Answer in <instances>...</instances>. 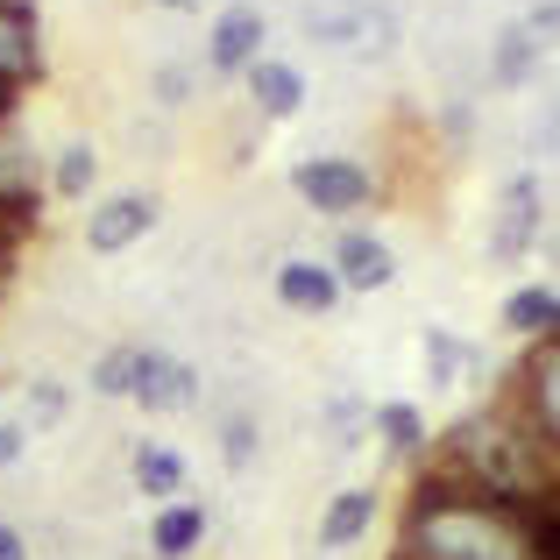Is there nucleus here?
Wrapping results in <instances>:
<instances>
[{"mask_svg":"<svg viewBox=\"0 0 560 560\" xmlns=\"http://www.w3.org/2000/svg\"><path fill=\"white\" fill-rule=\"evenodd\" d=\"M397 553L405 560H533L511 497L468 490L447 462H433L419 476V490L405 504V547Z\"/></svg>","mask_w":560,"mask_h":560,"instance_id":"nucleus-1","label":"nucleus"},{"mask_svg":"<svg viewBox=\"0 0 560 560\" xmlns=\"http://www.w3.org/2000/svg\"><path fill=\"white\" fill-rule=\"evenodd\" d=\"M440 462L482 497H525L553 482V447H539L511 411H482V419H462L447 433V454Z\"/></svg>","mask_w":560,"mask_h":560,"instance_id":"nucleus-2","label":"nucleus"},{"mask_svg":"<svg viewBox=\"0 0 560 560\" xmlns=\"http://www.w3.org/2000/svg\"><path fill=\"white\" fill-rule=\"evenodd\" d=\"M504 411L539 440V447L560 440V341H539V355L518 370V390H511Z\"/></svg>","mask_w":560,"mask_h":560,"instance_id":"nucleus-3","label":"nucleus"},{"mask_svg":"<svg viewBox=\"0 0 560 560\" xmlns=\"http://www.w3.org/2000/svg\"><path fill=\"white\" fill-rule=\"evenodd\" d=\"M291 185H299V199L313 206V213H355V206H370V171L348 164V156H305L299 171H291Z\"/></svg>","mask_w":560,"mask_h":560,"instance_id":"nucleus-4","label":"nucleus"},{"mask_svg":"<svg viewBox=\"0 0 560 560\" xmlns=\"http://www.w3.org/2000/svg\"><path fill=\"white\" fill-rule=\"evenodd\" d=\"M150 228H156V199L150 191H121V199H107L93 220H85V242H93L100 256H121V248L142 242Z\"/></svg>","mask_w":560,"mask_h":560,"instance_id":"nucleus-5","label":"nucleus"},{"mask_svg":"<svg viewBox=\"0 0 560 560\" xmlns=\"http://www.w3.org/2000/svg\"><path fill=\"white\" fill-rule=\"evenodd\" d=\"M533 234H539V185H533V178H518V185L504 191V206H497L490 256H497V262H518L525 248H533Z\"/></svg>","mask_w":560,"mask_h":560,"instance_id":"nucleus-6","label":"nucleus"},{"mask_svg":"<svg viewBox=\"0 0 560 560\" xmlns=\"http://www.w3.org/2000/svg\"><path fill=\"white\" fill-rule=\"evenodd\" d=\"M334 284H355V291H383L397 277V256L376 242V234H341V248H334Z\"/></svg>","mask_w":560,"mask_h":560,"instance_id":"nucleus-7","label":"nucleus"},{"mask_svg":"<svg viewBox=\"0 0 560 560\" xmlns=\"http://www.w3.org/2000/svg\"><path fill=\"white\" fill-rule=\"evenodd\" d=\"M128 397H142V411H178V405H191V370H185V362H171V355H150V348H142Z\"/></svg>","mask_w":560,"mask_h":560,"instance_id":"nucleus-8","label":"nucleus"},{"mask_svg":"<svg viewBox=\"0 0 560 560\" xmlns=\"http://www.w3.org/2000/svg\"><path fill=\"white\" fill-rule=\"evenodd\" d=\"M43 50H36V14L28 8H0V93H14L22 79H36Z\"/></svg>","mask_w":560,"mask_h":560,"instance_id":"nucleus-9","label":"nucleus"},{"mask_svg":"<svg viewBox=\"0 0 560 560\" xmlns=\"http://www.w3.org/2000/svg\"><path fill=\"white\" fill-rule=\"evenodd\" d=\"M256 43H262V14L256 8H228L213 22V50L206 57H213V71H248L256 65Z\"/></svg>","mask_w":560,"mask_h":560,"instance_id":"nucleus-10","label":"nucleus"},{"mask_svg":"<svg viewBox=\"0 0 560 560\" xmlns=\"http://www.w3.org/2000/svg\"><path fill=\"white\" fill-rule=\"evenodd\" d=\"M277 299L291 305V313H334V299H341V284H334L327 262H284L277 270Z\"/></svg>","mask_w":560,"mask_h":560,"instance_id":"nucleus-11","label":"nucleus"},{"mask_svg":"<svg viewBox=\"0 0 560 560\" xmlns=\"http://www.w3.org/2000/svg\"><path fill=\"white\" fill-rule=\"evenodd\" d=\"M248 100H256L270 121H284V114L305 107V79L291 65H277V57H256V65H248Z\"/></svg>","mask_w":560,"mask_h":560,"instance_id":"nucleus-12","label":"nucleus"},{"mask_svg":"<svg viewBox=\"0 0 560 560\" xmlns=\"http://www.w3.org/2000/svg\"><path fill=\"white\" fill-rule=\"evenodd\" d=\"M370 525H376V490H341L327 504V518H319V547L341 553V547H355V539H370Z\"/></svg>","mask_w":560,"mask_h":560,"instance_id":"nucleus-13","label":"nucleus"},{"mask_svg":"<svg viewBox=\"0 0 560 560\" xmlns=\"http://www.w3.org/2000/svg\"><path fill=\"white\" fill-rule=\"evenodd\" d=\"M36 178H43V156L28 150V136H14V128L0 121V206L36 199Z\"/></svg>","mask_w":560,"mask_h":560,"instance_id":"nucleus-14","label":"nucleus"},{"mask_svg":"<svg viewBox=\"0 0 560 560\" xmlns=\"http://www.w3.org/2000/svg\"><path fill=\"white\" fill-rule=\"evenodd\" d=\"M504 327L511 334H525V341H553V327H560V299L547 284H525V291H511V305H504Z\"/></svg>","mask_w":560,"mask_h":560,"instance_id":"nucleus-15","label":"nucleus"},{"mask_svg":"<svg viewBox=\"0 0 560 560\" xmlns=\"http://www.w3.org/2000/svg\"><path fill=\"white\" fill-rule=\"evenodd\" d=\"M206 539V511L199 504H171V511H156V525H150V547L156 560H185L191 547Z\"/></svg>","mask_w":560,"mask_h":560,"instance_id":"nucleus-16","label":"nucleus"},{"mask_svg":"<svg viewBox=\"0 0 560 560\" xmlns=\"http://www.w3.org/2000/svg\"><path fill=\"white\" fill-rule=\"evenodd\" d=\"M348 50L355 57H383L397 43V22H390V8H370V0H348Z\"/></svg>","mask_w":560,"mask_h":560,"instance_id":"nucleus-17","label":"nucleus"},{"mask_svg":"<svg viewBox=\"0 0 560 560\" xmlns=\"http://www.w3.org/2000/svg\"><path fill=\"white\" fill-rule=\"evenodd\" d=\"M136 490L142 497H178L185 490V462L171 447H136Z\"/></svg>","mask_w":560,"mask_h":560,"instance_id":"nucleus-18","label":"nucleus"},{"mask_svg":"<svg viewBox=\"0 0 560 560\" xmlns=\"http://www.w3.org/2000/svg\"><path fill=\"white\" fill-rule=\"evenodd\" d=\"M533 57H539V36L533 28H504V36H497V85H525L533 79Z\"/></svg>","mask_w":560,"mask_h":560,"instance_id":"nucleus-19","label":"nucleus"},{"mask_svg":"<svg viewBox=\"0 0 560 560\" xmlns=\"http://www.w3.org/2000/svg\"><path fill=\"white\" fill-rule=\"evenodd\" d=\"M376 433H383V447H390V454H419L425 447V419L411 405H383L376 411Z\"/></svg>","mask_w":560,"mask_h":560,"instance_id":"nucleus-20","label":"nucleus"},{"mask_svg":"<svg viewBox=\"0 0 560 560\" xmlns=\"http://www.w3.org/2000/svg\"><path fill=\"white\" fill-rule=\"evenodd\" d=\"M93 178H100V156H93V142H65V150H57V171H50V185L79 199V191L93 185Z\"/></svg>","mask_w":560,"mask_h":560,"instance_id":"nucleus-21","label":"nucleus"},{"mask_svg":"<svg viewBox=\"0 0 560 560\" xmlns=\"http://www.w3.org/2000/svg\"><path fill=\"white\" fill-rule=\"evenodd\" d=\"M136 355H142V348H107L100 370H93V390L100 397H128V383H136Z\"/></svg>","mask_w":560,"mask_h":560,"instance_id":"nucleus-22","label":"nucleus"},{"mask_svg":"<svg viewBox=\"0 0 560 560\" xmlns=\"http://www.w3.org/2000/svg\"><path fill=\"white\" fill-rule=\"evenodd\" d=\"M57 419H65V390H57V383H36V390H28V411H22V433L57 425Z\"/></svg>","mask_w":560,"mask_h":560,"instance_id":"nucleus-23","label":"nucleus"},{"mask_svg":"<svg viewBox=\"0 0 560 560\" xmlns=\"http://www.w3.org/2000/svg\"><path fill=\"white\" fill-rule=\"evenodd\" d=\"M22 447H28L22 419H0V468H14V462H22Z\"/></svg>","mask_w":560,"mask_h":560,"instance_id":"nucleus-24","label":"nucleus"},{"mask_svg":"<svg viewBox=\"0 0 560 560\" xmlns=\"http://www.w3.org/2000/svg\"><path fill=\"white\" fill-rule=\"evenodd\" d=\"M248 454H256V425H248V419H234V425H228V462L242 468Z\"/></svg>","mask_w":560,"mask_h":560,"instance_id":"nucleus-25","label":"nucleus"},{"mask_svg":"<svg viewBox=\"0 0 560 560\" xmlns=\"http://www.w3.org/2000/svg\"><path fill=\"white\" fill-rule=\"evenodd\" d=\"M0 560H28V539L14 525H0Z\"/></svg>","mask_w":560,"mask_h":560,"instance_id":"nucleus-26","label":"nucleus"},{"mask_svg":"<svg viewBox=\"0 0 560 560\" xmlns=\"http://www.w3.org/2000/svg\"><path fill=\"white\" fill-rule=\"evenodd\" d=\"M156 93H164V107H178V100H185V71H164V79H156Z\"/></svg>","mask_w":560,"mask_h":560,"instance_id":"nucleus-27","label":"nucleus"},{"mask_svg":"<svg viewBox=\"0 0 560 560\" xmlns=\"http://www.w3.org/2000/svg\"><path fill=\"white\" fill-rule=\"evenodd\" d=\"M156 8H199V0H156Z\"/></svg>","mask_w":560,"mask_h":560,"instance_id":"nucleus-28","label":"nucleus"},{"mask_svg":"<svg viewBox=\"0 0 560 560\" xmlns=\"http://www.w3.org/2000/svg\"><path fill=\"white\" fill-rule=\"evenodd\" d=\"M0 121H8V93H0Z\"/></svg>","mask_w":560,"mask_h":560,"instance_id":"nucleus-29","label":"nucleus"},{"mask_svg":"<svg viewBox=\"0 0 560 560\" xmlns=\"http://www.w3.org/2000/svg\"><path fill=\"white\" fill-rule=\"evenodd\" d=\"M0 8H22V0H0Z\"/></svg>","mask_w":560,"mask_h":560,"instance_id":"nucleus-30","label":"nucleus"},{"mask_svg":"<svg viewBox=\"0 0 560 560\" xmlns=\"http://www.w3.org/2000/svg\"><path fill=\"white\" fill-rule=\"evenodd\" d=\"M397 560H405V553H397Z\"/></svg>","mask_w":560,"mask_h":560,"instance_id":"nucleus-31","label":"nucleus"}]
</instances>
